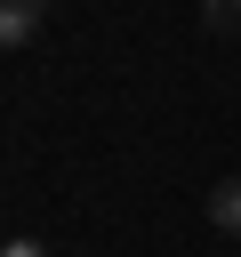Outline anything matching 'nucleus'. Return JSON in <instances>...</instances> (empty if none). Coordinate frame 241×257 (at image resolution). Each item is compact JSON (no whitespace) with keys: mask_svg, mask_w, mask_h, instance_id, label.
Returning a JSON list of instances; mask_svg holds the SVG:
<instances>
[{"mask_svg":"<svg viewBox=\"0 0 241 257\" xmlns=\"http://www.w3.org/2000/svg\"><path fill=\"white\" fill-rule=\"evenodd\" d=\"M48 8H56V0H0V48H24V40L48 24Z\"/></svg>","mask_w":241,"mask_h":257,"instance_id":"nucleus-1","label":"nucleus"},{"mask_svg":"<svg viewBox=\"0 0 241 257\" xmlns=\"http://www.w3.org/2000/svg\"><path fill=\"white\" fill-rule=\"evenodd\" d=\"M209 225L241 241V177H217V185H209Z\"/></svg>","mask_w":241,"mask_h":257,"instance_id":"nucleus-2","label":"nucleus"},{"mask_svg":"<svg viewBox=\"0 0 241 257\" xmlns=\"http://www.w3.org/2000/svg\"><path fill=\"white\" fill-rule=\"evenodd\" d=\"M201 16H209V32H241V0H201Z\"/></svg>","mask_w":241,"mask_h":257,"instance_id":"nucleus-3","label":"nucleus"},{"mask_svg":"<svg viewBox=\"0 0 241 257\" xmlns=\"http://www.w3.org/2000/svg\"><path fill=\"white\" fill-rule=\"evenodd\" d=\"M0 257H56L48 241H32V233H16V241H0Z\"/></svg>","mask_w":241,"mask_h":257,"instance_id":"nucleus-4","label":"nucleus"}]
</instances>
